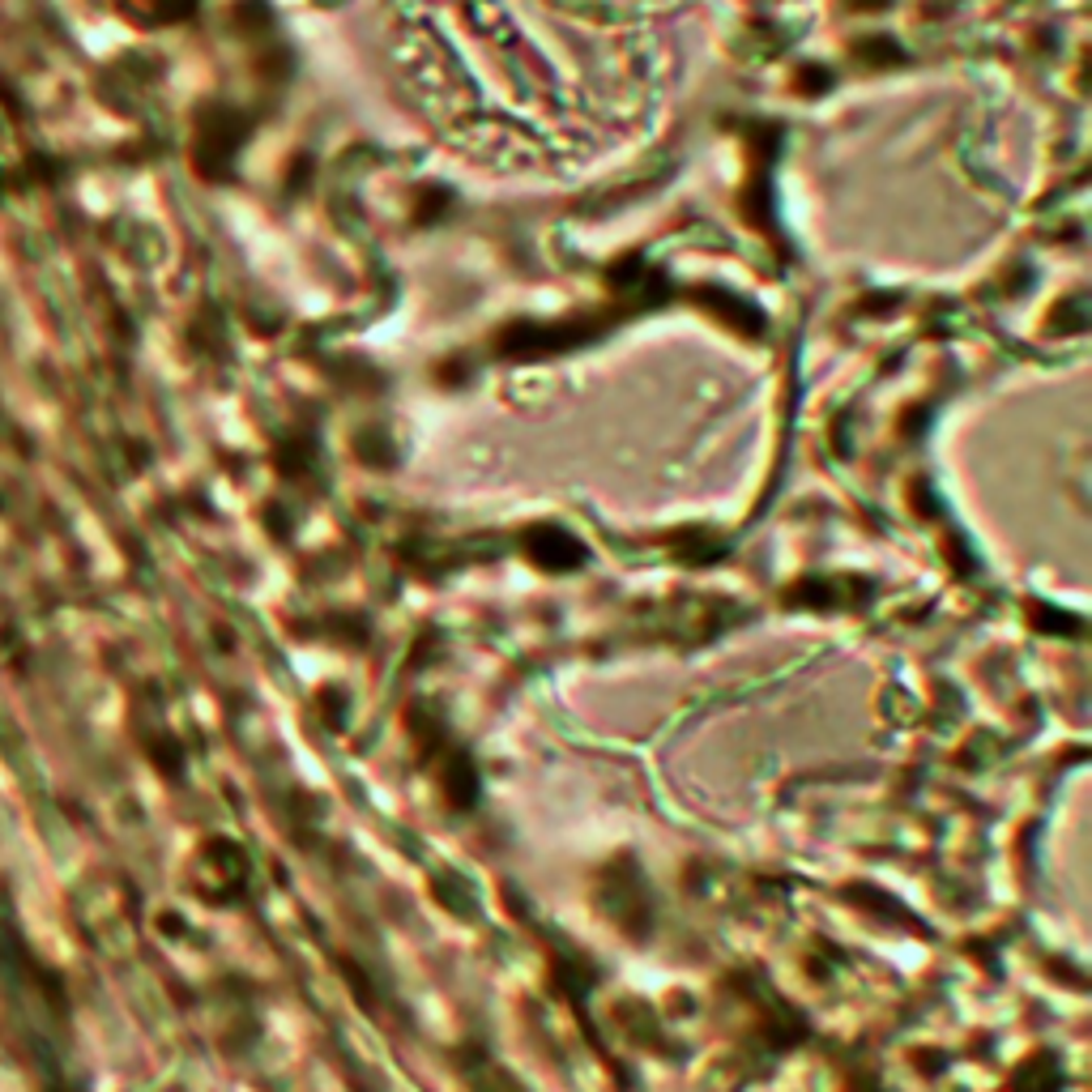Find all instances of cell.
Instances as JSON below:
<instances>
[{
	"mask_svg": "<svg viewBox=\"0 0 1092 1092\" xmlns=\"http://www.w3.org/2000/svg\"><path fill=\"white\" fill-rule=\"evenodd\" d=\"M129 10H137L142 18H154V22H167V18H180L192 10V0H125Z\"/></svg>",
	"mask_w": 1092,
	"mask_h": 1092,
	"instance_id": "1",
	"label": "cell"
}]
</instances>
